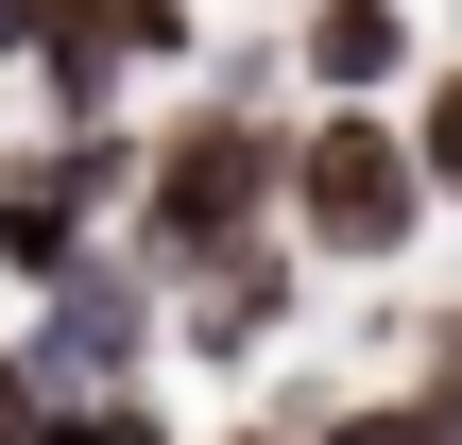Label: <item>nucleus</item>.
<instances>
[{
	"label": "nucleus",
	"mask_w": 462,
	"mask_h": 445,
	"mask_svg": "<svg viewBox=\"0 0 462 445\" xmlns=\"http://www.w3.org/2000/svg\"><path fill=\"white\" fill-rule=\"evenodd\" d=\"M274 103H171V120H137V223H120V257L154 274V292H189V274H223V257H257L274 240Z\"/></svg>",
	"instance_id": "1"
},
{
	"label": "nucleus",
	"mask_w": 462,
	"mask_h": 445,
	"mask_svg": "<svg viewBox=\"0 0 462 445\" xmlns=\"http://www.w3.org/2000/svg\"><path fill=\"white\" fill-rule=\"evenodd\" d=\"M274 240H291L309 274H394V257L429 240V172H411L394 103H309V120L274 137Z\"/></svg>",
	"instance_id": "2"
},
{
	"label": "nucleus",
	"mask_w": 462,
	"mask_h": 445,
	"mask_svg": "<svg viewBox=\"0 0 462 445\" xmlns=\"http://www.w3.org/2000/svg\"><path fill=\"white\" fill-rule=\"evenodd\" d=\"M120 223H137V120H86V137H17L0 154V274H17V309L69 257H103Z\"/></svg>",
	"instance_id": "3"
},
{
	"label": "nucleus",
	"mask_w": 462,
	"mask_h": 445,
	"mask_svg": "<svg viewBox=\"0 0 462 445\" xmlns=\"http://www.w3.org/2000/svg\"><path fill=\"white\" fill-rule=\"evenodd\" d=\"M154 343H171V292L103 240V257H69V274L34 292V326H17V394H137Z\"/></svg>",
	"instance_id": "4"
},
{
	"label": "nucleus",
	"mask_w": 462,
	"mask_h": 445,
	"mask_svg": "<svg viewBox=\"0 0 462 445\" xmlns=\"http://www.w3.org/2000/svg\"><path fill=\"white\" fill-rule=\"evenodd\" d=\"M291 326H309V257H291V240H257V257H223V274H189V292H171V343H189V360H223V377H240V360H274Z\"/></svg>",
	"instance_id": "5"
},
{
	"label": "nucleus",
	"mask_w": 462,
	"mask_h": 445,
	"mask_svg": "<svg viewBox=\"0 0 462 445\" xmlns=\"http://www.w3.org/2000/svg\"><path fill=\"white\" fill-rule=\"evenodd\" d=\"M0 69H34V103H51V137H86V120H120V34H103V0H0Z\"/></svg>",
	"instance_id": "6"
},
{
	"label": "nucleus",
	"mask_w": 462,
	"mask_h": 445,
	"mask_svg": "<svg viewBox=\"0 0 462 445\" xmlns=\"http://www.w3.org/2000/svg\"><path fill=\"white\" fill-rule=\"evenodd\" d=\"M291 69H309V103H394L429 69V34H411V0H291Z\"/></svg>",
	"instance_id": "7"
},
{
	"label": "nucleus",
	"mask_w": 462,
	"mask_h": 445,
	"mask_svg": "<svg viewBox=\"0 0 462 445\" xmlns=\"http://www.w3.org/2000/svg\"><path fill=\"white\" fill-rule=\"evenodd\" d=\"M394 137H411V172H429V206H462V51L411 69V103H394Z\"/></svg>",
	"instance_id": "8"
},
{
	"label": "nucleus",
	"mask_w": 462,
	"mask_h": 445,
	"mask_svg": "<svg viewBox=\"0 0 462 445\" xmlns=\"http://www.w3.org/2000/svg\"><path fill=\"white\" fill-rule=\"evenodd\" d=\"M17 445H171V429H154L137 394H34V429H17Z\"/></svg>",
	"instance_id": "9"
},
{
	"label": "nucleus",
	"mask_w": 462,
	"mask_h": 445,
	"mask_svg": "<svg viewBox=\"0 0 462 445\" xmlns=\"http://www.w3.org/2000/svg\"><path fill=\"white\" fill-rule=\"evenodd\" d=\"M103 34H120V69H189L206 51V0H103Z\"/></svg>",
	"instance_id": "10"
},
{
	"label": "nucleus",
	"mask_w": 462,
	"mask_h": 445,
	"mask_svg": "<svg viewBox=\"0 0 462 445\" xmlns=\"http://www.w3.org/2000/svg\"><path fill=\"white\" fill-rule=\"evenodd\" d=\"M411 412H429V445H462V309L411 326Z\"/></svg>",
	"instance_id": "11"
},
{
	"label": "nucleus",
	"mask_w": 462,
	"mask_h": 445,
	"mask_svg": "<svg viewBox=\"0 0 462 445\" xmlns=\"http://www.w3.org/2000/svg\"><path fill=\"white\" fill-rule=\"evenodd\" d=\"M291 445H429V412H411V394H360V412H309Z\"/></svg>",
	"instance_id": "12"
},
{
	"label": "nucleus",
	"mask_w": 462,
	"mask_h": 445,
	"mask_svg": "<svg viewBox=\"0 0 462 445\" xmlns=\"http://www.w3.org/2000/svg\"><path fill=\"white\" fill-rule=\"evenodd\" d=\"M206 445H291V429H206Z\"/></svg>",
	"instance_id": "13"
}]
</instances>
